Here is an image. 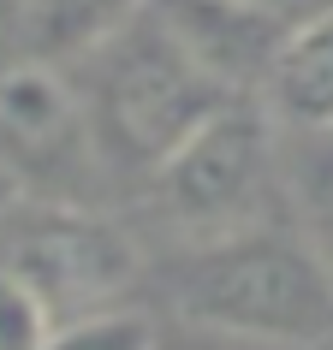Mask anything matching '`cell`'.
I'll return each mask as SVG.
<instances>
[{"mask_svg": "<svg viewBox=\"0 0 333 350\" xmlns=\"http://www.w3.org/2000/svg\"><path fill=\"white\" fill-rule=\"evenodd\" d=\"M149 196L190 243L274 220V125L256 101H226L149 172Z\"/></svg>", "mask_w": 333, "mask_h": 350, "instance_id": "obj_3", "label": "cell"}, {"mask_svg": "<svg viewBox=\"0 0 333 350\" xmlns=\"http://www.w3.org/2000/svg\"><path fill=\"white\" fill-rule=\"evenodd\" d=\"M143 6L149 0H30V48L36 59H84Z\"/></svg>", "mask_w": 333, "mask_h": 350, "instance_id": "obj_8", "label": "cell"}, {"mask_svg": "<svg viewBox=\"0 0 333 350\" xmlns=\"http://www.w3.org/2000/svg\"><path fill=\"white\" fill-rule=\"evenodd\" d=\"M84 161H95V137L84 119V95L66 83V72L54 59H24L0 72V166L18 185H66Z\"/></svg>", "mask_w": 333, "mask_h": 350, "instance_id": "obj_5", "label": "cell"}, {"mask_svg": "<svg viewBox=\"0 0 333 350\" xmlns=\"http://www.w3.org/2000/svg\"><path fill=\"white\" fill-rule=\"evenodd\" d=\"M250 6H262V12H280V18H310L315 6H328V0H250Z\"/></svg>", "mask_w": 333, "mask_h": 350, "instance_id": "obj_12", "label": "cell"}, {"mask_svg": "<svg viewBox=\"0 0 333 350\" xmlns=\"http://www.w3.org/2000/svg\"><path fill=\"white\" fill-rule=\"evenodd\" d=\"M185 327L274 350H321L333 338V256L286 220L203 238L166 267Z\"/></svg>", "mask_w": 333, "mask_h": 350, "instance_id": "obj_1", "label": "cell"}, {"mask_svg": "<svg viewBox=\"0 0 333 350\" xmlns=\"http://www.w3.org/2000/svg\"><path fill=\"white\" fill-rule=\"evenodd\" d=\"M161 350H274V345H244V338H221V332L185 327L179 338H161Z\"/></svg>", "mask_w": 333, "mask_h": 350, "instance_id": "obj_11", "label": "cell"}, {"mask_svg": "<svg viewBox=\"0 0 333 350\" xmlns=\"http://www.w3.org/2000/svg\"><path fill=\"white\" fill-rule=\"evenodd\" d=\"M48 350H161V332L149 327V314L101 309V314H84V321L54 327Z\"/></svg>", "mask_w": 333, "mask_h": 350, "instance_id": "obj_9", "label": "cell"}, {"mask_svg": "<svg viewBox=\"0 0 333 350\" xmlns=\"http://www.w3.org/2000/svg\"><path fill=\"white\" fill-rule=\"evenodd\" d=\"M274 119L304 137H333V0L286 30L274 72L262 83Z\"/></svg>", "mask_w": 333, "mask_h": 350, "instance_id": "obj_7", "label": "cell"}, {"mask_svg": "<svg viewBox=\"0 0 333 350\" xmlns=\"http://www.w3.org/2000/svg\"><path fill=\"white\" fill-rule=\"evenodd\" d=\"M12 202H18V178L0 166V220H6V208H12Z\"/></svg>", "mask_w": 333, "mask_h": 350, "instance_id": "obj_13", "label": "cell"}, {"mask_svg": "<svg viewBox=\"0 0 333 350\" xmlns=\"http://www.w3.org/2000/svg\"><path fill=\"white\" fill-rule=\"evenodd\" d=\"M0 267L24 279L48 303L60 327L84 314L119 309V297L137 279V250L113 220L90 214L84 202L42 196V202H12L0 220Z\"/></svg>", "mask_w": 333, "mask_h": 350, "instance_id": "obj_4", "label": "cell"}, {"mask_svg": "<svg viewBox=\"0 0 333 350\" xmlns=\"http://www.w3.org/2000/svg\"><path fill=\"white\" fill-rule=\"evenodd\" d=\"M149 12L185 42V54L214 83H226L232 95H250L268 83L280 42L292 30V18L262 12L250 0H149Z\"/></svg>", "mask_w": 333, "mask_h": 350, "instance_id": "obj_6", "label": "cell"}, {"mask_svg": "<svg viewBox=\"0 0 333 350\" xmlns=\"http://www.w3.org/2000/svg\"><path fill=\"white\" fill-rule=\"evenodd\" d=\"M84 66L90 72L77 95H84V119L95 137V161L113 172H137V178H149L226 101H238L185 54V42L149 6L101 48H90Z\"/></svg>", "mask_w": 333, "mask_h": 350, "instance_id": "obj_2", "label": "cell"}, {"mask_svg": "<svg viewBox=\"0 0 333 350\" xmlns=\"http://www.w3.org/2000/svg\"><path fill=\"white\" fill-rule=\"evenodd\" d=\"M54 327L60 321L48 314V303L0 267V350H48Z\"/></svg>", "mask_w": 333, "mask_h": 350, "instance_id": "obj_10", "label": "cell"}]
</instances>
